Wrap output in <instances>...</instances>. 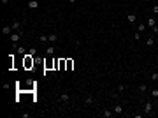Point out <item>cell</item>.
Here are the masks:
<instances>
[{
    "label": "cell",
    "mask_w": 158,
    "mask_h": 118,
    "mask_svg": "<svg viewBox=\"0 0 158 118\" xmlns=\"http://www.w3.org/2000/svg\"><path fill=\"white\" fill-rule=\"evenodd\" d=\"M125 88H126L125 85H118V86H116V92H118V93H123V92H125Z\"/></svg>",
    "instance_id": "cell-17"
},
{
    "label": "cell",
    "mask_w": 158,
    "mask_h": 118,
    "mask_svg": "<svg viewBox=\"0 0 158 118\" xmlns=\"http://www.w3.org/2000/svg\"><path fill=\"white\" fill-rule=\"evenodd\" d=\"M146 46H148V48L155 46V39H153V37H148V39H146Z\"/></svg>",
    "instance_id": "cell-15"
},
{
    "label": "cell",
    "mask_w": 158,
    "mask_h": 118,
    "mask_svg": "<svg viewBox=\"0 0 158 118\" xmlns=\"http://www.w3.org/2000/svg\"><path fill=\"white\" fill-rule=\"evenodd\" d=\"M11 27H12V30H14V32H18V30H21V25L18 23V21H12V23H11Z\"/></svg>",
    "instance_id": "cell-10"
},
{
    "label": "cell",
    "mask_w": 158,
    "mask_h": 118,
    "mask_svg": "<svg viewBox=\"0 0 158 118\" xmlns=\"http://www.w3.org/2000/svg\"><path fill=\"white\" fill-rule=\"evenodd\" d=\"M72 65H74L72 60H67V71H72Z\"/></svg>",
    "instance_id": "cell-22"
},
{
    "label": "cell",
    "mask_w": 158,
    "mask_h": 118,
    "mask_svg": "<svg viewBox=\"0 0 158 118\" xmlns=\"http://www.w3.org/2000/svg\"><path fill=\"white\" fill-rule=\"evenodd\" d=\"M0 2H2V5H7V4H9V0H0Z\"/></svg>",
    "instance_id": "cell-27"
},
{
    "label": "cell",
    "mask_w": 158,
    "mask_h": 118,
    "mask_svg": "<svg viewBox=\"0 0 158 118\" xmlns=\"http://www.w3.org/2000/svg\"><path fill=\"white\" fill-rule=\"evenodd\" d=\"M69 99H70V95L65 92V93H62V95L58 97V102H69Z\"/></svg>",
    "instance_id": "cell-5"
},
{
    "label": "cell",
    "mask_w": 158,
    "mask_h": 118,
    "mask_svg": "<svg viewBox=\"0 0 158 118\" xmlns=\"http://www.w3.org/2000/svg\"><path fill=\"white\" fill-rule=\"evenodd\" d=\"M21 37H23V32H21V30H18V32H12V34H11V42H18Z\"/></svg>",
    "instance_id": "cell-2"
},
{
    "label": "cell",
    "mask_w": 158,
    "mask_h": 118,
    "mask_svg": "<svg viewBox=\"0 0 158 118\" xmlns=\"http://www.w3.org/2000/svg\"><path fill=\"white\" fill-rule=\"evenodd\" d=\"M151 97H153V99L158 97V88H153V90H151Z\"/></svg>",
    "instance_id": "cell-20"
},
{
    "label": "cell",
    "mask_w": 158,
    "mask_h": 118,
    "mask_svg": "<svg viewBox=\"0 0 158 118\" xmlns=\"http://www.w3.org/2000/svg\"><path fill=\"white\" fill-rule=\"evenodd\" d=\"M39 41H41V42H44V44L49 42V39H48V35H46V34H41V35H39Z\"/></svg>",
    "instance_id": "cell-14"
},
{
    "label": "cell",
    "mask_w": 158,
    "mask_h": 118,
    "mask_svg": "<svg viewBox=\"0 0 158 118\" xmlns=\"http://www.w3.org/2000/svg\"><path fill=\"white\" fill-rule=\"evenodd\" d=\"M100 115H102L104 118H112V116H114V111H111V109H102Z\"/></svg>",
    "instance_id": "cell-3"
},
{
    "label": "cell",
    "mask_w": 158,
    "mask_h": 118,
    "mask_svg": "<svg viewBox=\"0 0 158 118\" xmlns=\"http://www.w3.org/2000/svg\"><path fill=\"white\" fill-rule=\"evenodd\" d=\"M126 19H128V23H135V21H137V14H126Z\"/></svg>",
    "instance_id": "cell-8"
},
{
    "label": "cell",
    "mask_w": 158,
    "mask_h": 118,
    "mask_svg": "<svg viewBox=\"0 0 158 118\" xmlns=\"http://www.w3.org/2000/svg\"><path fill=\"white\" fill-rule=\"evenodd\" d=\"M28 9H39V0H28Z\"/></svg>",
    "instance_id": "cell-4"
},
{
    "label": "cell",
    "mask_w": 158,
    "mask_h": 118,
    "mask_svg": "<svg viewBox=\"0 0 158 118\" xmlns=\"http://www.w3.org/2000/svg\"><path fill=\"white\" fill-rule=\"evenodd\" d=\"M12 32H14V30H12V27H11V25H9V27H4V28H2V34H4V35H11Z\"/></svg>",
    "instance_id": "cell-7"
},
{
    "label": "cell",
    "mask_w": 158,
    "mask_h": 118,
    "mask_svg": "<svg viewBox=\"0 0 158 118\" xmlns=\"http://www.w3.org/2000/svg\"><path fill=\"white\" fill-rule=\"evenodd\" d=\"M146 28H148V25H146V23H139V25H137V32H141V34H142V32L146 30Z\"/></svg>",
    "instance_id": "cell-12"
},
{
    "label": "cell",
    "mask_w": 158,
    "mask_h": 118,
    "mask_svg": "<svg viewBox=\"0 0 158 118\" xmlns=\"http://www.w3.org/2000/svg\"><path fill=\"white\" fill-rule=\"evenodd\" d=\"M112 111H114V115H121V113H123V106H121V104H114Z\"/></svg>",
    "instance_id": "cell-6"
},
{
    "label": "cell",
    "mask_w": 158,
    "mask_h": 118,
    "mask_svg": "<svg viewBox=\"0 0 158 118\" xmlns=\"http://www.w3.org/2000/svg\"><path fill=\"white\" fill-rule=\"evenodd\" d=\"M46 55H48V56L55 55V48H53V46H48V48H46Z\"/></svg>",
    "instance_id": "cell-16"
},
{
    "label": "cell",
    "mask_w": 158,
    "mask_h": 118,
    "mask_svg": "<svg viewBox=\"0 0 158 118\" xmlns=\"http://www.w3.org/2000/svg\"><path fill=\"white\" fill-rule=\"evenodd\" d=\"M28 55H32V56H35V55H37V48H35V46H32V48L28 49Z\"/></svg>",
    "instance_id": "cell-18"
},
{
    "label": "cell",
    "mask_w": 158,
    "mask_h": 118,
    "mask_svg": "<svg viewBox=\"0 0 158 118\" xmlns=\"http://www.w3.org/2000/svg\"><path fill=\"white\" fill-rule=\"evenodd\" d=\"M151 81H158V72H153L151 74Z\"/></svg>",
    "instance_id": "cell-23"
},
{
    "label": "cell",
    "mask_w": 158,
    "mask_h": 118,
    "mask_svg": "<svg viewBox=\"0 0 158 118\" xmlns=\"http://www.w3.org/2000/svg\"><path fill=\"white\" fill-rule=\"evenodd\" d=\"M133 39H135V41H141V32H135V34H133Z\"/></svg>",
    "instance_id": "cell-24"
},
{
    "label": "cell",
    "mask_w": 158,
    "mask_h": 118,
    "mask_svg": "<svg viewBox=\"0 0 158 118\" xmlns=\"http://www.w3.org/2000/svg\"><path fill=\"white\" fill-rule=\"evenodd\" d=\"M48 39H49V42H56V41H58V35H56V34H49Z\"/></svg>",
    "instance_id": "cell-13"
},
{
    "label": "cell",
    "mask_w": 158,
    "mask_h": 118,
    "mask_svg": "<svg viewBox=\"0 0 158 118\" xmlns=\"http://www.w3.org/2000/svg\"><path fill=\"white\" fill-rule=\"evenodd\" d=\"M146 25H148V27H149V28H153V27H155V25H156V19H155V18H153V16H151V18H149V19H148V23H146Z\"/></svg>",
    "instance_id": "cell-11"
},
{
    "label": "cell",
    "mask_w": 158,
    "mask_h": 118,
    "mask_svg": "<svg viewBox=\"0 0 158 118\" xmlns=\"http://www.w3.org/2000/svg\"><path fill=\"white\" fill-rule=\"evenodd\" d=\"M69 2H70V4H76V2H77V0H69Z\"/></svg>",
    "instance_id": "cell-28"
},
{
    "label": "cell",
    "mask_w": 158,
    "mask_h": 118,
    "mask_svg": "<svg viewBox=\"0 0 158 118\" xmlns=\"http://www.w3.org/2000/svg\"><path fill=\"white\" fill-rule=\"evenodd\" d=\"M18 53H19V55H26V49H25L23 46H19V48H18Z\"/></svg>",
    "instance_id": "cell-21"
},
{
    "label": "cell",
    "mask_w": 158,
    "mask_h": 118,
    "mask_svg": "<svg viewBox=\"0 0 158 118\" xmlns=\"http://www.w3.org/2000/svg\"><path fill=\"white\" fill-rule=\"evenodd\" d=\"M146 90H148V85H141L139 86V92L141 93H146Z\"/></svg>",
    "instance_id": "cell-19"
},
{
    "label": "cell",
    "mask_w": 158,
    "mask_h": 118,
    "mask_svg": "<svg viewBox=\"0 0 158 118\" xmlns=\"http://www.w3.org/2000/svg\"><path fill=\"white\" fill-rule=\"evenodd\" d=\"M144 115H153V104H151V100H146L144 102Z\"/></svg>",
    "instance_id": "cell-1"
},
{
    "label": "cell",
    "mask_w": 158,
    "mask_h": 118,
    "mask_svg": "<svg viewBox=\"0 0 158 118\" xmlns=\"http://www.w3.org/2000/svg\"><path fill=\"white\" fill-rule=\"evenodd\" d=\"M95 102V99L91 97V95H88V97H84V106H91Z\"/></svg>",
    "instance_id": "cell-9"
},
{
    "label": "cell",
    "mask_w": 158,
    "mask_h": 118,
    "mask_svg": "<svg viewBox=\"0 0 158 118\" xmlns=\"http://www.w3.org/2000/svg\"><path fill=\"white\" fill-rule=\"evenodd\" d=\"M153 14H158V5H153V9H151Z\"/></svg>",
    "instance_id": "cell-25"
},
{
    "label": "cell",
    "mask_w": 158,
    "mask_h": 118,
    "mask_svg": "<svg viewBox=\"0 0 158 118\" xmlns=\"http://www.w3.org/2000/svg\"><path fill=\"white\" fill-rule=\"evenodd\" d=\"M151 30H153V34H155V35H156V34H158V25H155V27H153V28H151Z\"/></svg>",
    "instance_id": "cell-26"
}]
</instances>
